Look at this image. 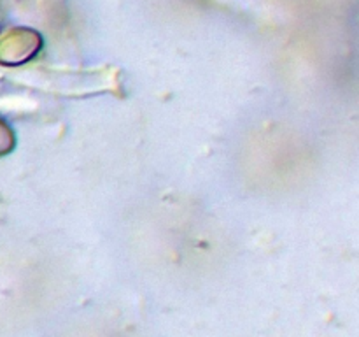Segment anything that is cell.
I'll list each match as a JSON object with an SVG mask.
<instances>
[{
	"label": "cell",
	"instance_id": "obj_1",
	"mask_svg": "<svg viewBox=\"0 0 359 337\" xmlns=\"http://www.w3.org/2000/svg\"><path fill=\"white\" fill-rule=\"evenodd\" d=\"M41 35L25 28H14L0 39V63L20 65L41 49Z\"/></svg>",
	"mask_w": 359,
	"mask_h": 337
},
{
	"label": "cell",
	"instance_id": "obj_2",
	"mask_svg": "<svg viewBox=\"0 0 359 337\" xmlns=\"http://www.w3.org/2000/svg\"><path fill=\"white\" fill-rule=\"evenodd\" d=\"M14 146V136L9 126L0 119V157L9 153Z\"/></svg>",
	"mask_w": 359,
	"mask_h": 337
}]
</instances>
